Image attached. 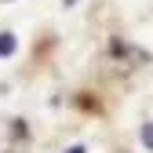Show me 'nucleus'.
Wrapping results in <instances>:
<instances>
[{
	"instance_id": "nucleus-3",
	"label": "nucleus",
	"mask_w": 153,
	"mask_h": 153,
	"mask_svg": "<svg viewBox=\"0 0 153 153\" xmlns=\"http://www.w3.org/2000/svg\"><path fill=\"white\" fill-rule=\"evenodd\" d=\"M69 153H84V146H73V149H69Z\"/></svg>"
},
{
	"instance_id": "nucleus-1",
	"label": "nucleus",
	"mask_w": 153,
	"mask_h": 153,
	"mask_svg": "<svg viewBox=\"0 0 153 153\" xmlns=\"http://www.w3.org/2000/svg\"><path fill=\"white\" fill-rule=\"evenodd\" d=\"M0 55H4V59L15 55V36H11V33H0Z\"/></svg>"
},
{
	"instance_id": "nucleus-2",
	"label": "nucleus",
	"mask_w": 153,
	"mask_h": 153,
	"mask_svg": "<svg viewBox=\"0 0 153 153\" xmlns=\"http://www.w3.org/2000/svg\"><path fill=\"white\" fill-rule=\"evenodd\" d=\"M142 142L153 149V124H146V128H142Z\"/></svg>"
}]
</instances>
